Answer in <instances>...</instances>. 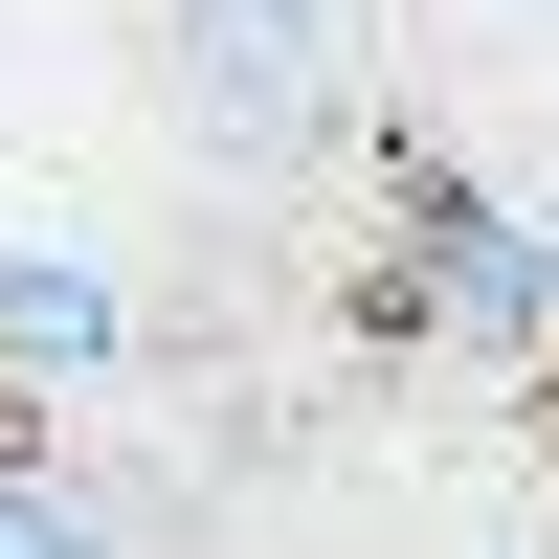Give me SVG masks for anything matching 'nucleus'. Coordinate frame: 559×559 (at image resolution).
<instances>
[{
	"mask_svg": "<svg viewBox=\"0 0 559 559\" xmlns=\"http://www.w3.org/2000/svg\"><path fill=\"white\" fill-rule=\"evenodd\" d=\"M0 559H45V537H23V515H0Z\"/></svg>",
	"mask_w": 559,
	"mask_h": 559,
	"instance_id": "4",
	"label": "nucleus"
},
{
	"mask_svg": "<svg viewBox=\"0 0 559 559\" xmlns=\"http://www.w3.org/2000/svg\"><path fill=\"white\" fill-rule=\"evenodd\" d=\"M157 112L202 157L292 179L313 134L358 112V0H157Z\"/></svg>",
	"mask_w": 559,
	"mask_h": 559,
	"instance_id": "1",
	"label": "nucleus"
},
{
	"mask_svg": "<svg viewBox=\"0 0 559 559\" xmlns=\"http://www.w3.org/2000/svg\"><path fill=\"white\" fill-rule=\"evenodd\" d=\"M381 336L559 358V224H515L492 179H448V157H403V179H381Z\"/></svg>",
	"mask_w": 559,
	"mask_h": 559,
	"instance_id": "2",
	"label": "nucleus"
},
{
	"mask_svg": "<svg viewBox=\"0 0 559 559\" xmlns=\"http://www.w3.org/2000/svg\"><path fill=\"white\" fill-rule=\"evenodd\" d=\"M0 358H23V381H134V292H112V247H90V224H45V202H0Z\"/></svg>",
	"mask_w": 559,
	"mask_h": 559,
	"instance_id": "3",
	"label": "nucleus"
},
{
	"mask_svg": "<svg viewBox=\"0 0 559 559\" xmlns=\"http://www.w3.org/2000/svg\"><path fill=\"white\" fill-rule=\"evenodd\" d=\"M492 559H559V537H492Z\"/></svg>",
	"mask_w": 559,
	"mask_h": 559,
	"instance_id": "5",
	"label": "nucleus"
}]
</instances>
